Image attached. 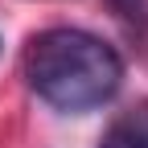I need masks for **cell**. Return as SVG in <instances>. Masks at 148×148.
Segmentation results:
<instances>
[{
    "label": "cell",
    "instance_id": "obj_3",
    "mask_svg": "<svg viewBox=\"0 0 148 148\" xmlns=\"http://www.w3.org/2000/svg\"><path fill=\"white\" fill-rule=\"evenodd\" d=\"M103 4L115 12V21L136 41H148V0H103Z\"/></svg>",
    "mask_w": 148,
    "mask_h": 148
},
{
    "label": "cell",
    "instance_id": "obj_2",
    "mask_svg": "<svg viewBox=\"0 0 148 148\" xmlns=\"http://www.w3.org/2000/svg\"><path fill=\"white\" fill-rule=\"evenodd\" d=\"M99 148H148V99L119 111L111 119V127L103 132Z\"/></svg>",
    "mask_w": 148,
    "mask_h": 148
},
{
    "label": "cell",
    "instance_id": "obj_1",
    "mask_svg": "<svg viewBox=\"0 0 148 148\" xmlns=\"http://www.w3.org/2000/svg\"><path fill=\"white\" fill-rule=\"evenodd\" d=\"M25 82L41 103L86 115L123 86V58L86 29H45L25 45Z\"/></svg>",
    "mask_w": 148,
    "mask_h": 148
}]
</instances>
